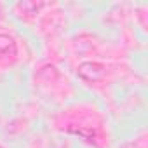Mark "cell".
<instances>
[{
	"mask_svg": "<svg viewBox=\"0 0 148 148\" xmlns=\"http://www.w3.org/2000/svg\"><path fill=\"white\" fill-rule=\"evenodd\" d=\"M79 75L84 79V80H89V82H94V80H99L103 75H105V68L98 63H82L79 66Z\"/></svg>",
	"mask_w": 148,
	"mask_h": 148,
	"instance_id": "6da1fadb",
	"label": "cell"
},
{
	"mask_svg": "<svg viewBox=\"0 0 148 148\" xmlns=\"http://www.w3.org/2000/svg\"><path fill=\"white\" fill-rule=\"evenodd\" d=\"M14 56L16 54V44L9 35L0 33V56Z\"/></svg>",
	"mask_w": 148,
	"mask_h": 148,
	"instance_id": "7a4b0ae2",
	"label": "cell"
}]
</instances>
